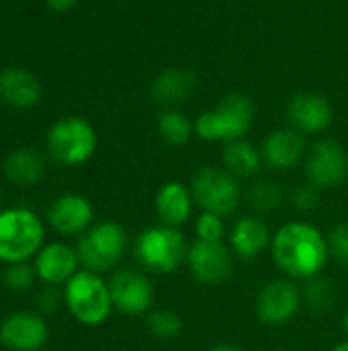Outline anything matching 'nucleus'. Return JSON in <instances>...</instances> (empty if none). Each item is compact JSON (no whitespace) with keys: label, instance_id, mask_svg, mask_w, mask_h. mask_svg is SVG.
I'll return each instance as SVG.
<instances>
[{"label":"nucleus","instance_id":"1","mask_svg":"<svg viewBox=\"0 0 348 351\" xmlns=\"http://www.w3.org/2000/svg\"><path fill=\"white\" fill-rule=\"evenodd\" d=\"M271 257L289 280L308 282L320 278L332 257L328 234L312 222L289 220L273 232Z\"/></svg>","mask_w":348,"mask_h":351},{"label":"nucleus","instance_id":"2","mask_svg":"<svg viewBox=\"0 0 348 351\" xmlns=\"http://www.w3.org/2000/svg\"><path fill=\"white\" fill-rule=\"evenodd\" d=\"M189 243L180 228L166 224H152L144 228L133 241L135 261L144 271L158 276H172L187 263Z\"/></svg>","mask_w":348,"mask_h":351},{"label":"nucleus","instance_id":"3","mask_svg":"<svg viewBox=\"0 0 348 351\" xmlns=\"http://www.w3.org/2000/svg\"><path fill=\"white\" fill-rule=\"evenodd\" d=\"M45 245V226L41 218L27 208H8L0 212V261L27 263Z\"/></svg>","mask_w":348,"mask_h":351},{"label":"nucleus","instance_id":"4","mask_svg":"<svg viewBox=\"0 0 348 351\" xmlns=\"http://www.w3.org/2000/svg\"><path fill=\"white\" fill-rule=\"evenodd\" d=\"M68 313L86 327H98L111 317L113 300L109 282L94 271L80 269L62 290Z\"/></svg>","mask_w":348,"mask_h":351},{"label":"nucleus","instance_id":"5","mask_svg":"<svg viewBox=\"0 0 348 351\" xmlns=\"http://www.w3.org/2000/svg\"><path fill=\"white\" fill-rule=\"evenodd\" d=\"M254 107L242 93H232L219 101L215 109L203 111L195 121V132L205 142H234L242 140L252 125Z\"/></svg>","mask_w":348,"mask_h":351},{"label":"nucleus","instance_id":"6","mask_svg":"<svg viewBox=\"0 0 348 351\" xmlns=\"http://www.w3.org/2000/svg\"><path fill=\"white\" fill-rule=\"evenodd\" d=\"M127 251V232L115 220L94 222L76 245L78 261L82 269L94 274L113 271Z\"/></svg>","mask_w":348,"mask_h":351},{"label":"nucleus","instance_id":"7","mask_svg":"<svg viewBox=\"0 0 348 351\" xmlns=\"http://www.w3.org/2000/svg\"><path fill=\"white\" fill-rule=\"evenodd\" d=\"M45 142L53 160L62 162L64 167H80L96 152L98 138L86 119L64 117L47 130Z\"/></svg>","mask_w":348,"mask_h":351},{"label":"nucleus","instance_id":"8","mask_svg":"<svg viewBox=\"0 0 348 351\" xmlns=\"http://www.w3.org/2000/svg\"><path fill=\"white\" fill-rule=\"evenodd\" d=\"M191 193L195 199V206L201 208V212H211L222 218L232 216L242 199V187L240 179H236L232 173L219 167H203L193 175L191 181Z\"/></svg>","mask_w":348,"mask_h":351},{"label":"nucleus","instance_id":"9","mask_svg":"<svg viewBox=\"0 0 348 351\" xmlns=\"http://www.w3.org/2000/svg\"><path fill=\"white\" fill-rule=\"evenodd\" d=\"M109 292L113 300V308L121 315L142 317L148 315L154 306V284L142 269H115L111 274Z\"/></svg>","mask_w":348,"mask_h":351},{"label":"nucleus","instance_id":"10","mask_svg":"<svg viewBox=\"0 0 348 351\" xmlns=\"http://www.w3.org/2000/svg\"><path fill=\"white\" fill-rule=\"evenodd\" d=\"M302 306V288L289 278L271 280L256 296V317L269 327H283L291 323Z\"/></svg>","mask_w":348,"mask_h":351},{"label":"nucleus","instance_id":"11","mask_svg":"<svg viewBox=\"0 0 348 351\" xmlns=\"http://www.w3.org/2000/svg\"><path fill=\"white\" fill-rule=\"evenodd\" d=\"M189 274L203 286H224L234 274V253L224 243L197 241L189 245L187 263Z\"/></svg>","mask_w":348,"mask_h":351},{"label":"nucleus","instance_id":"12","mask_svg":"<svg viewBox=\"0 0 348 351\" xmlns=\"http://www.w3.org/2000/svg\"><path fill=\"white\" fill-rule=\"evenodd\" d=\"M348 175L347 150L334 140H320L306 156V177L318 189L338 187Z\"/></svg>","mask_w":348,"mask_h":351},{"label":"nucleus","instance_id":"13","mask_svg":"<svg viewBox=\"0 0 348 351\" xmlns=\"http://www.w3.org/2000/svg\"><path fill=\"white\" fill-rule=\"evenodd\" d=\"M49 339V327L39 313L18 311L0 325V346L8 351H41Z\"/></svg>","mask_w":348,"mask_h":351},{"label":"nucleus","instance_id":"14","mask_svg":"<svg viewBox=\"0 0 348 351\" xmlns=\"http://www.w3.org/2000/svg\"><path fill=\"white\" fill-rule=\"evenodd\" d=\"M47 222L62 237H82L94 224V208L80 193H64L49 206Z\"/></svg>","mask_w":348,"mask_h":351},{"label":"nucleus","instance_id":"15","mask_svg":"<svg viewBox=\"0 0 348 351\" xmlns=\"http://www.w3.org/2000/svg\"><path fill=\"white\" fill-rule=\"evenodd\" d=\"M33 267L37 280L45 286H66L80 271V261L74 247L66 243H47L35 255Z\"/></svg>","mask_w":348,"mask_h":351},{"label":"nucleus","instance_id":"16","mask_svg":"<svg viewBox=\"0 0 348 351\" xmlns=\"http://www.w3.org/2000/svg\"><path fill=\"white\" fill-rule=\"evenodd\" d=\"M271 241L273 232L269 224L256 214L238 218L228 234V247L232 249L234 257L244 261L258 259L267 249H271Z\"/></svg>","mask_w":348,"mask_h":351},{"label":"nucleus","instance_id":"17","mask_svg":"<svg viewBox=\"0 0 348 351\" xmlns=\"http://www.w3.org/2000/svg\"><path fill=\"white\" fill-rule=\"evenodd\" d=\"M287 119L299 134H320L332 123V105L318 93H297L287 105Z\"/></svg>","mask_w":348,"mask_h":351},{"label":"nucleus","instance_id":"18","mask_svg":"<svg viewBox=\"0 0 348 351\" xmlns=\"http://www.w3.org/2000/svg\"><path fill=\"white\" fill-rule=\"evenodd\" d=\"M263 160L267 167L275 171H291L295 169L302 158L306 156V142L304 134L297 130H275L267 136L263 148H260Z\"/></svg>","mask_w":348,"mask_h":351},{"label":"nucleus","instance_id":"19","mask_svg":"<svg viewBox=\"0 0 348 351\" xmlns=\"http://www.w3.org/2000/svg\"><path fill=\"white\" fill-rule=\"evenodd\" d=\"M156 216L160 224L180 228L193 218L195 199L191 193V187H187L180 181H168L164 183L154 199Z\"/></svg>","mask_w":348,"mask_h":351},{"label":"nucleus","instance_id":"20","mask_svg":"<svg viewBox=\"0 0 348 351\" xmlns=\"http://www.w3.org/2000/svg\"><path fill=\"white\" fill-rule=\"evenodd\" d=\"M41 82L25 68H4L0 72V99L14 109H31L41 101Z\"/></svg>","mask_w":348,"mask_h":351},{"label":"nucleus","instance_id":"21","mask_svg":"<svg viewBox=\"0 0 348 351\" xmlns=\"http://www.w3.org/2000/svg\"><path fill=\"white\" fill-rule=\"evenodd\" d=\"M197 86L199 78L195 72L187 68H170L160 72L152 82V97L160 105H176L191 99Z\"/></svg>","mask_w":348,"mask_h":351},{"label":"nucleus","instance_id":"22","mask_svg":"<svg viewBox=\"0 0 348 351\" xmlns=\"http://www.w3.org/2000/svg\"><path fill=\"white\" fill-rule=\"evenodd\" d=\"M2 171L10 183L21 185V187H29V185H35L41 181L43 173H45V162L37 150L23 146V148L12 150L4 158Z\"/></svg>","mask_w":348,"mask_h":351},{"label":"nucleus","instance_id":"23","mask_svg":"<svg viewBox=\"0 0 348 351\" xmlns=\"http://www.w3.org/2000/svg\"><path fill=\"white\" fill-rule=\"evenodd\" d=\"M263 154L246 140L228 142L224 148V169L236 179H250L258 175L263 167Z\"/></svg>","mask_w":348,"mask_h":351},{"label":"nucleus","instance_id":"24","mask_svg":"<svg viewBox=\"0 0 348 351\" xmlns=\"http://www.w3.org/2000/svg\"><path fill=\"white\" fill-rule=\"evenodd\" d=\"M156 132L164 144L176 148L189 142L191 134L195 132V123H191L185 113L176 109H166L164 113H160L156 121Z\"/></svg>","mask_w":348,"mask_h":351},{"label":"nucleus","instance_id":"25","mask_svg":"<svg viewBox=\"0 0 348 351\" xmlns=\"http://www.w3.org/2000/svg\"><path fill=\"white\" fill-rule=\"evenodd\" d=\"M146 327L152 337L162 341H172L183 333L185 323L183 317L172 308H152L146 315Z\"/></svg>","mask_w":348,"mask_h":351},{"label":"nucleus","instance_id":"26","mask_svg":"<svg viewBox=\"0 0 348 351\" xmlns=\"http://www.w3.org/2000/svg\"><path fill=\"white\" fill-rule=\"evenodd\" d=\"M248 202L256 212H273L283 204V189L279 183L263 179L248 189Z\"/></svg>","mask_w":348,"mask_h":351},{"label":"nucleus","instance_id":"27","mask_svg":"<svg viewBox=\"0 0 348 351\" xmlns=\"http://www.w3.org/2000/svg\"><path fill=\"white\" fill-rule=\"evenodd\" d=\"M302 298H304V304L310 311L324 313V311H328L334 304V288L322 276L320 278H312L302 288Z\"/></svg>","mask_w":348,"mask_h":351},{"label":"nucleus","instance_id":"28","mask_svg":"<svg viewBox=\"0 0 348 351\" xmlns=\"http://www.w3.org/2000/svg\"><path fill=\"white\" fill-rule=\"evenodd\" d=\"M226 218L211 214V212H201L195 218V234L197 241L205 243H224L226 237Z\"/></svg>","mask_w":348,"mask_h":351},{"label":"nucleus","instance_id":"29","mask_svg":"<svg viewBox=\"0 0 348 351\" xmlns=\"http://www.w3.org/2000/svg\"><path fill=\"white\" fill-rule=\"evenodd\" d=\"M37 280L35 267L27 263H12L4 271V286L10 288L12 292H27Z\"/></svg>","mask_w":348,"mask_h":351},{"label":"nucleus","instance_id":"30","mask_svg":"<svg viewBox=\"0 0 348 351\" xmlns=\"http://www.w3.org/2000/svg\"><path fill=\"white\" fill-rule=\"evenodd\" d=\"M291 204L295 210L299 212H312L318 208L320 204V189L314 187L312 183H306V185H299L293 189L291 193Z\"/></svg>","mask_w":348,"mask_h":351},{"label":"nucleus","instance_id":"31","mask_svg":"<svg viewBox=\"0 0 348 351\" xmlns=\"http://www.w3.org/2000/svg\"><path fill=\"white\" fill-rule=\"evenodd\" d=\"M328 243L332 257L348 267V222H340L332 228V232L328 234Z\"/></svg>","mask_w":348,"mask_h":351},{"label":"nucleus","instance_id":"32","mask_svg":"<svg viewBox=\"0 0 348 351\" xmlns=\"http://www.w3.org/2000/svg\"><path fill=\"white\" fill-rule=\"evenodd\" d=\"M59 302H64V294H59L55 290V286H49L45 288L39 296H37V308H39V315H49V313H55Z\"/></svg>","mask_w":348,"mask_h":351},{"label":"nucleus","instance_id":"33","mask_svg":"<svg viewBox=\"0 0 348 351\" xmlns=\"http://www.w3.org/2000/svg\"><path fill=\"white\" fill-rule=\"evenodd\" d=\"M51 10H55V12H66V10H70L72 6H76V2L78 0H43Z\"/></svg>","mask_w":348,"mask_h":351},{"label":"nucleus","instance_id":"34","mask_svg":"<svg viewBox=\"0 0 348 351\" xmlns=\"http://www.w3.org/2000/svg\"><path fill=\"white\" fill-rule=\"evenodd\" d=\"M207 351H246L238 346H232V343H217V346H211Z\"/></svg>","mask_w":348,"mask_h":351},{"label":"nucleus","instance_id":"35","mask_svg":"<svg viewBox=\"0 0 348 351\" xmlns=\"http://www.w3.org/2000/svg\"><path fill=\"white\" fill-rule=\"evenodd\" d=\"M330 351H348V339H345L343 343H338L336 348H332Z\"/></svg>","mask_w":348,"mask_h":351},{"label":"nucleus","instance_id":"36","mask_svg":"<svg viewBox=\"0 0 348 351\" xmlns=\"http://www.w3.org/2000/svg\"><path fill=\"white\" fill-rule=\"evenodd\" d=\"M343 329H345V333H347V339H348V313L345 315V321H343Z\"/></svg>","mask_w":348,"mask_h":351},{"label":"nucleus","instance_id":"37","mask_svg":"<svg viewBox=\"0 0 348 351\" xmlns=\"http://www.w3.org/2000/svg\"><path fill=\"white\" fill-rule=\"evenodd\" d=\"M0 212H2V195H0Z\"/></svg>","mask_w":348,"mask_h":351},{"label":"nucleus","instance_id":"38","mask_svg":"<svg viewBox=\"0 0 348 351\" xmlns=\"http://www.w3.org/2000/svg\"><path fill=\"white\" fill-rule=\"evenodd\" d=\"M271 351H281V350H271Z\"/></svg>","mask_w":348,"mask_h":351}]
</instances>
